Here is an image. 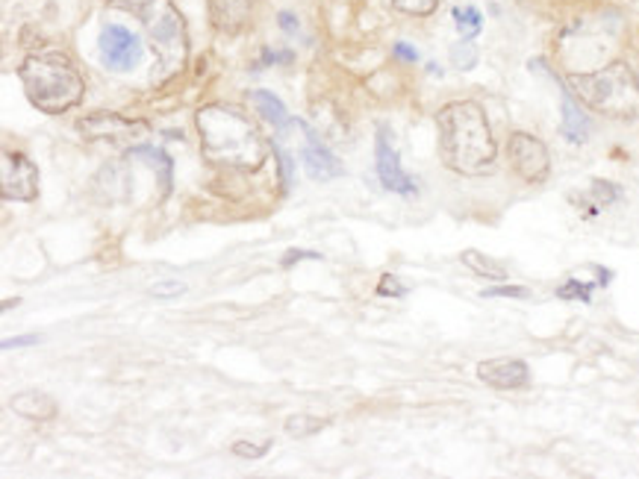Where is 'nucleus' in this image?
<instances>
[{
    "label": "nucleus",
    "mask_w": 639,
    "mask_h": 479,
    "mask_svg": "<svg viewBox=\"0 0 639 479\" xmlns=\"http://www.w3.org/2000/svg\"><path fill=\"white\" fill-rule=\"evenodd\" d=\"M590 295H592V286H583V283H578V279H569L566 286L557 288V298H563V300H581V303H590Z\"/></svg>",
    "instance_id": "obj_23"
},
{
    "label": "nucleus",
    "mask_w": 639,
    "mask_h": 479,
    "mask_svg": "<svg viewBox=\"0 0 639 479\" xmlns=\"http://www.w3.org/2000/svg\"><path fill=\"white\" fill-rule=\"evenodd\" d=\"M142 24L147 29V39L156 53V74L159 83L177 77L189 59V33L186 21L171 0H145L142 7Z\"/></svg>",
    "instance_id": "obj_5"
},
{
    "label": "nucleus",
    "mask_w": 639,
    "mask_h": 479,
    "mask_svg": "<svg viewBox=\"0 0 639 479\" xmlns=\"http://www.w3.org/2000/svg\"><path fill=\"white\" fill-rule=\"evenodd\" d=\"M262 62H292V53H274V50H265V53H262Z\"/></svg>",
    "instance_id": "obj_32"
},
{
    "label": "nucleus",
    "mask_w": 639,
    "mask_h": 479,
    "mask_svg": "<svg viewBox=\"0 0 639 479\" xmlns=\"http://www.w3.org/2000/svg\"><path fill=\"white\" fill-rule=\"evenodd\" d=\"M454 21L463 39H472V36H477L481 27H484V19H481V12H477L475 7H457Z\"/></svg>",
    "instance_id": "obj_18"
},
{
    "label": "nucleus",
    "mask_w": 639,
    "mask_h": 479,
    "mask_svg": "<svg viewBox=\"0 0 639 479\" xmlns=\"http://www.w3.org/2000/svg\"><path fill=\"white\" fill-rule=\"evenodd\" d=\"M251 104L257 106V112H260L269 124L274 127L286 124V106H283L272 92H262V88L260 92H251Z\"/></svg>",
    "instance_id": "obj_17"
},
{
    "label": "nucleus",
    "mask_w": 639,
    "mask_h": 479,
    "mask_svg": "<svg viewBox=\"0 0 639 479\" xmlns=\"http://www.w3.org/2000/svg\"><path fill=\"white\" fill-rule=\"evenodd\" d=\"M78 133L83 135L86 142H113V144H130V147H137L142 139H147L151 127H147V121L125 118V116H118V112H95V116L80 118Z\"/></svg>",
    "instance_id": "obj_6"
},
{
    "label": "nucleus",
    "mask_w": 639,
    "mask_h": 479,
    "mask_svg": "<svg viewBox=\"0 0 639 479\" xmlns=\"http://www.w3.org/2000/svg\"><path fill=\"white\" fill-rule=\"evenodd\" d=\"M300 260H321L319 253H310V250H289L286 256H283V265L289 268L292 262H300Z\"/></svg>",
    "instance_id": "obj_27"
},
{
    "label": "nucleus",
    "mask_w": 639,
    "mask_h": 479,
    "mask_svg": "<svg viewBox=\"0 0 639 479\" xmlns=\"http://www.w3.org/2000/svg\"><path fill=\"white\" fill-rule=\"evenodd\" d=\"M375 159H378V177L387 192L395 194H416V180L401 168V156H398L395 144L389 127H378V142H375Z\"/></svg>",
    "instance_id": "obj_10"
},
{
    "label": "nucleus",
    "mask_w": 639,
    "mask_h": 479,
    "mask_svg": "<svg viewBox=\"0 0 639 479\" xmlns=\"http://www.w3.org/2000/svg\"><path fill=\"white\" fill-rule=\"evenodd\" d=\"M274 156H277V159H281V171H283V182H289V177H292V159L286 154H283L281 147H274Z\"/></svg>",
    "instance_id": "obj_28"
},
{
    "label": "nucleus",
    "mask_w": 639,
    "mask_h": 479,
    "mask_svg": "<svg viewBox=\"0 0 639 479\" xmlns=\"http://www.w3.org/2000/svg\"><path fill=\"white\" fill-rule=\"evenodd\" d=\"M451 62H454V68H460V71H472V68L477 65L475 41L472 39L457 41L454 48H451Z\"/></svg>",
    "instance_id": "obj_20"
},
{
    "label": "nucleus",
    "mask_w": 639,
    "mask_h": 479,
    "mask_svg": "<svg viewBox=\"0 0 639 479\" xmlns=\"http://www.w3.org/2000/svg\"><path fill=\"white\" fill-rule=\"evenodd\" d=\"M569 92L599 116L616 118V121L639 118V80L628 62H611L590 74H571Z\"/></svg>",
    "instance_id": "obj_4"
},
{
    "label": "nucleus",
    "mask_w": 639,
    "mask_h": 479,
    "mask_svg": "<svg viewBox=\"0 0 639 479\" xmlns=\"http://www.w3.org/2000/svg\"><path fill=\"white\" fill-rule=\"evenodd\" d=\"M324 427H328V421L310 418V415H292L289 421H286V432H289L292 439H307V435H316Z\"/></svg>",
    "instance_id": "obj_19"
},
{
    "label": "nucleus",
    "mask_w": 639,
    "mask_h": 479,
    "mask_svg": "<svg viewBox=\"0 0 639 479\" xmlns=\"http://www.w3.org/2000/svg\"><path fill=\"white\" fill-rule=\"evenodd\" d=\"M210 21L224 36H236L248 27L253 12V0H206Z\"/></svg>",
    "instance_id": "obj_12"
},
{
    "label": "nucleus",
    "mask_w": 639,
    "mask_h": 479,
    "mask_svg": "<svg viewBox=\"0 0 639 479\" xmlns=\"http://www.w3.org/2000/svg\"><path fill=\"white\" fill-rule=\"evenodd\" d=\"M19 77L29 104L45 116H62L86 95L80 68L74 65L69 53H59V50H45V53H33L24 59Z\"/></svg>",
    "instance_id": "obj_3"
},
{
    "label": "nucleus",
    "mask_w": 639,
    "mask_h": 479,
    "mask_svg": "<svg viewBox=\"0 0 639 479\" xmlns=\"http://www.w3.org/2000/svg\"><path fill=\"white\" fill-rule=\"evenodd\" d=\"M395 57L410 59V62H416L418 53H416V50H413V48H407V45H404V41H401V45H395Z\"/></svg>",
    "instance_id": "obj_31"
},
{
    "label": "nucleus",
    "mask_w": 639,
    "mask_h": 479,
    "mask_svg": "<svg viewBox=\"0 0 639 479\" xmlns=\"http://www.w3.org/2000/svg\"><path fill=\"white\" fill-rule=\"evenodd\" d=\"M477 376L493 388L501 392H513V388H524L531 383V371L522 359H489V362L477 364Z\"/></svg>",
    "instance_id": "obj_11"
},
{
    "label": "nucleus",
    "mask_w": 639,
    "mask_h": 479,
    "mask_svg": "<svg viewBox=\"0 0 639 479\" xmlns=\"http://www.w3.org/2000/svg\"><path fill=\"white\" fill-rule=\"evenodd\" d=\"M304 168L310 173V180L328 182L336 180L345 173V165L336 159V156L330 154L328 147L321 142H316V135L307 133V147H304Z\"/></svg>",
    "instance_id": "obj_13"
},
{
    "label": "nucleus",
    "mask_w": 639,
    "mask_h": 479,
    "mask_svg": "<svg viewBox=\"0 0 639 479\" xmlns=\"http://www.w3.org/2000/svg\"><path fill=\"white\" fill-rule=\"evenodd\" d=\"M0 194L10 203H29L39 197V168L29 163V156L3 154L0 165Z\"/></svg>",
    "instance_id": "obj_8"
},
{
    "label": "nucleus",
    "mask_w": 639,
    "mask_h": 479,
    "mask_svg": "<svg viewBox=\"0 0 639 479\" xmlns=\"http://www.w3.org/2000/svg\"><path fill=\"white\" fill-rule=\"evenodd\" d=\"M12 412L21 415V418H27V421H50L54 415H57V403L54 397L42 392H24L15 394L12 397Z\"/></svg>",
    "instance_id": "obj_14"
},
{
    "label": "nucleus",
    "mask_w": 639,
    "mask_h": 479,
    "mask_svg": "<svg viewBox=\"0 0 639 479\" xmlns=\"http://www.w3.org/2000/svg\"><path fill=\"white\" fill-rule=\"evenodd\" d=\"M184 291L186 286L180 279H163V283H156V286L151 288V295H156V298H180Z\"/></svg>",
    "instance_id": "obj_25"
},
{
    "label": "nucleus",
    "mask_w": 639,
    "mask_h": 479,
    "mask_svg": "<svg viewBox=\"0 0 639 479\" xmlns=\"http://www.w3.org/2000/svg\"><path fill=\"white\" fill-rule=\"evenodd\" d=\"M460 260H463L465 268L475 271L477 277L493 279V283H507V268H504L501 262L489 260V256H484V253H477V250H465Z\"/></svg>",
    "instance_id": "obj_16"
},
{
    "label": "nucleus",
    "mask_w": 639,
    "mask_h": 479,
    "mask_svg": "<svg viewBox=\"0 0 639 479\" xmlns=\"http://www.w3.org/2000/svg\"><path fill=\"white\" fill-rule=\"evenodd\" d=\"M198 135H201V154L213 165L236 168V171H257L269 156V147L251 124V118L239 112L236 106L206 104L194 116Z\"/></svg>",
    "instance_id": "obj_2"
},
{
    "label": "nucleus",
    "mask_w": 639,
    "mask_h": 479,
    "mask_svg": "<svg viewBox=\"0 0 639 479\" xmlns=\"http://www.w3.org/2000/svg\"><path fill=\"white\" fill-rule=\"evenodd\" d=\"M392 7L407 15H430L439 7V0H392Z\"/></svg>",
    "instance_id": "obj_22"
},
{
    "label": "nucleus",
    "mask_w": 639,
    "mask_h": 479,
    "mask_svg": "<svg viewBox=\"0 0 639 479\" xmlns=\"http://www.w3.org/2000/svg\"><path fill=\"white\" fill-rule=\"evenodd\" d=\"M272 447V441H260V444H253V441H236L230 451L233 456H242V459H260L265 456Z\"/></svg>",
    "instance_id": "obj_21"
},
{
    "label": "nucleus",
    "mask_w": 639,
    "mask_h": 479,
    "mask_svg": "<svg viewBox=\"0 0 639 479\" xmlns=\"http://www.w3.org/2000/svg\"><path fill=\"white\" fill-rule=\"evenodd\" d=\"M281 27L286 29V33H298V21H295V15H289V12H281Z\"/></svg>",
    "instance_id": "obj_30"
},
{
    "label": "nucleus",
    "mask_w": 639,
    "mask_h": 479,
    "mask_svg": "<svg viewBox=\"0 0 639 479\" xmlns=\"http://www.w3.org/2000/svg\"><path fill=\"white\" fill-rule=\"evenodd\" d=\"M97 50L109 71H130L142 59V41L121 24H107L100 29Z\"/></svg>",
    "instance_id": "obj_9"
},
{
    "label": "nucleus",
    "mask_w": 639,
    "mask_h": 479,
    "mask_svg": "<svg viewBox=\"0 0 639 479\" xmlns=\"http://www.w3.org/2000/svg\"><path fill=\"white\" fill-rule=\"evenodd\" d=\"M507 156H510L513 171L519 173L528 185H540V182L548 180V173H552L548 147L531 133L510 135V142H507Z\"/></svg>",
    "instance_id": "obj_7"
},
{
    "label": "nucleus",
    "mask_w": 639,
    "mask_h": 479,
    "mask_svg": "<svg viewBox=\"0 0 639 479\" xmlns=\"http://www.w3.org/2000/svg\"><path fill=\"white\" fill-rule=\"evenodd\" d=\"M404 291H407V288L401 286V283H398V277H392V274H387V277L380 279V286H378L380 298H401Z\"/></svg>",
    "instance_id": "obj_26"
},
{
    "label": "nucleus",
    "mask_w": 639,
    "mask_h": 479,
    "mask_svg": "<svg viewBox=\"0 0 639 479\" xmlns=\"http://www.w3.org/2000/svg\"><path fill=\"white\" fill-rule=\"evenodd\" d=\"M36 342H39V338H36V336L7 338V342H3V347H7V350H10V347H33V345H36Z\"/></svg>",
    "instance_id": "obj_29"
},
{
    "label": "nucleus",
    "mask_w": 639,
    "mask_h": 479,
    "mask_svg": "<svg viewBox=\"0 0 639 479\" xmlns=\"http://www.w3.org/2000/svg\"><path fill=\"white\" fill-rule=\"evenodd\" d=\"M439 156L448 171L463 177H484L495 168L493 127L486 121L484 106L475 100H454L436 112Z\"/></svg>",
    "instance_id": "obj_1"
},
{
    "label": "nucleus",
    "mask_w": 639,
    "mask_h": 479,
    "mask_svg": "<svg viewBox=\"0 0 639 479\" xmlns=\"http://www.w3.org/2000/svg\"><path fill=\"white\" fill-rule=\"evenodd\" d=\"M484 298H531V291L524 286H498V288H484L481 291Z\"/></svg>",
    "instance_id": "obj_24"
},
{
    "label": "nucleus",
    "mask_w": 639,
    "mask_h": 479,
    "mask_svg": "<svg viewBox=\"0 0 639 479\" xmlns=\"http://www.w3.org/2000/svg\"><path fill=\"white\" fill-rule=\"evenodd\" d=\"M560 100H563V133H566L569 142L583 144L587 142V135H590V121H587V116H583L581 104L575 100L571 92H563Z\"/></svg>",
    "instance_id": "obj_15"
}]
</instances>
